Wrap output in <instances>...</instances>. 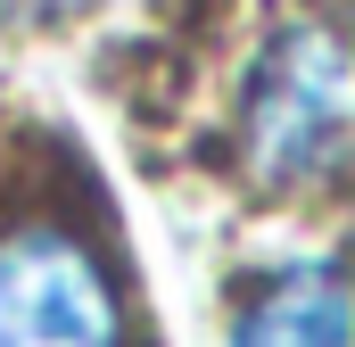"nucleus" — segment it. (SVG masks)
<instances>
[{
    "mask_svg": "<svg viewBox=\"0 0 355 347\" xmlns=\"http://www.w3.org/2000/svg\"><path fill=\"white\" fill-rule=\"evenodd\" d=\"M223 347H347V281H339V264L314 257V264L272 273L257 298H240Z\"/></svg>",
    "mask_w": 355,
    "mask_h": 347,
    "instance_id": "nucleus-3",
    "label": "nucleus"
},
{
    "mask_svg": "<svg viewBox=\"0 0 355 347\" xmlns=\"http://www.w3.org/2000/svg\"><path fill=\"white\" fill-rule=\"evenodd\" d=\"M240 158L265 190H331L347 166V50L331 17H281L240 75Z\"/></svg>",
    "mask_w": 355,
    "mask_h": 347,
    "instance_id": "nucleus-1",
    "label": "nucleus"
},
{
    "mask_svg": "<svg viewBox=\"0 0 355 347\" xmlns=\"http://www.w3.org/2000/svg\"><path fill=\"white\" fill-rule=\"evenodd\" d=\"M91 0H0V25H67Z\"/></svg>",
    "mask_w": 355,
    "mask_h": 347,
    "instance_id": "nucleus-4",
    "label": "nucleus"
},
{
    "mask_svg": "<svg viewBox=\"0 0 355 347\" xmlns=\"http://www.w3.org/2000/svg\"><path fill=\"white\" fill-rule=\"evenodd\" d=\"M0 347H132L124 289L75 223H0Z\"/></svg>",
    "mask_w": 355,
    "mask_h": 347,
    "instance_id": "nucleus-2",
    "label": "nucleus"
}]
</instances>
